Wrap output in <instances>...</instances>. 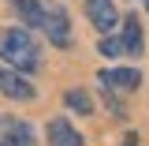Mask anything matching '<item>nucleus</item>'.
<instances>
[{
  "mask_svg": "<svg viewBox=\"0 0 149 146\" xmlns=\"http://www.w3.org/2000/svg\"><path fill=\"white\" fill-rule=\"evenodd\" d=\"M0 146H34V128L26 120H0Z\"/></svg>",
  "mask_w": 149,
  "mask_h": 146,
  "instance_id": "nucleus-8",
  "label": "nucleus"
},
{
  "mask_svg": "<svg viewBox=\"0 0 149 146\" xmlns=\"http://www.w3.org/2000/svg\"><path fill=\"white\" fill-rule=\"evenodd\" d=\"M97 53L104 56V60H127V49H123V41H119V34H116V30L97 37Z\"/></svg>",
  "mask_w": 149,
  "mask_h": 146,
  "instance_id": "nucleus-10",
  "label": "nucleus"
},
{
  "mask_svg": "<svg viewBox=\"0 0 149 146\" xmlns=\"http://www.w3.org/2000/svg\"><path fill=\"white\" fill-rule=\"evenodd\" d=\"M0 120H4V116H0Z\"/></svg>",
  "mask_w": 149,
  "mask_h": 146,
  "instance_id": "nucleus-12",
  "label": "nucleus"
},
{
  "mask_svg": "<svg viewBox=\"0 0 149 146\" xmlns=\"http://www.w3.org/2000/svg\"><path fill=\"white\" fill-rule=\"evenodd\" d=\"M82 11L90 19V26L97 34H112L116 26H119V8H116V0H82Z\"/></svg>",
  "mask_w": 149,
  "mask_h": 146,
  "instance_id": "nucleus-5",
  "label": "nucleus"
},
{
  "mask_svg": "<svg viewBox=\"0 0 149 146\" xmlns=\"http://www.w3.org/2000/svg\"><path fill=\"white\" fill-rule=\"evenodd\" d=\"M37 34H45V41L52 49H71L74 45V30H71V19H67V8L60 0H41V19L34 26Z\"/></svg>",
  "mask_w": 149,
  "mask_h": 146,
  "instance_id": "nucleus-2",
  "label": "nucleus"
},
{
  "mask_svg": "<svg viewBox=\"0 0 149 146\" xmlns=\"http://www.w3.org/2000/svg\"><path fill=\"white\" fill-rule=\"evenodd\" d=\"M45 139H49V146H86L82 131L74 128L67 116H52L49 128H45Z\"/></svg>",
  "mask_w": 149,
  "mask_h": 146,
  "instance_id": "nucleus-7",
  "label": "nucleus"
},
{
  "mask_svg": "<svg viewBox=\"0 0 149 146\" xmlns=\"http://www.w3.org/2000/svg\"><path fill=\"white\" fill-rule=\"evenodd\" d=\"M0 64H8V68H15L22 75H34L45 68V53H41V45H37V37L30 34V26H4L0 30Z\"/></svg>",
  "mask_w": 149,
  "mask_h": 146,
  "instance_id": "nucleus-1",
  "label": "nucleus"
},
{
  "mask_svg": "<svg viewBox=\"0 0 149 146\" xmlns=\"http://www.w3.org/2000/svg\"><path fill=\"white\" fill-rule=\"evenodd\" d=\"M0 94H4L8 101H19V105L37 101V86H34V83H30L22 71L8 68V64H0Z\"/></svg>",
  "mask_w": 149,
  "mask_h": 146,
  "instance_id": "nucleus-4",
  "label": "nucleus"
},
{
  "mask_svg": "<svg viewBox=\"0 0 149 146\" xmlns=\"http://www.w3.org/2000/svg\"><path fill=\"white\" fill-rule=\"evenodd\" d=\"M146 8H149V0H146Z\"/></svg>",
  "mask_w": 149,
  "mask_h": 146,
  "instance_id": "nucleus-11",
  "label": "nucleus"
},
{
  "mask_svg": "<svg viewBox=\"0 0 149 146\" xmlns=\"http://www.w3.org/2000/svg\"><path fill=\"white\" fill-rule=\"evenodd\" d=\"M63 109H71L74 116H93V97H90V90H82V86L63 90Z\"/></svg>",
  "mask_w": 149,
  "mask_h": 146,
  "instance_id": "nucleus-9",
  "label": "nucleus"
},
{
  "mask_svg": "<svg viewBox=\"0 0 149 146\" xmlns=\"http://www.w3.org/2000/svg\"><path fill=\"white\" fill-rule=\"evenodd\" d=\"M116 34H119L123 49H127V60H142V56H146V30H142V19L134 15V11L119 19Z\"/></svg>",
  "mask_w": 149,
  "mask_h": 146,
  "instance_id": "nucleus-6",
  "label": "nucleus"
},
{
  "mask_svg": "<svg viewBox=\"0 0 149 146\" xmlns=\"http://www.w3.org/2000/svg\"><path fill=\"white\" fill-rule=\"evenodd\" d=\"M97 86L104 94H119L127 97L142 86V68L138 64H112V68H101L97 71Z\"/></svg>",
  "mask_w": 149,
  "mask_h": 146,
  "instance_id": "nucleus-3",
  "label": "nucleus"
}]
</instances>
